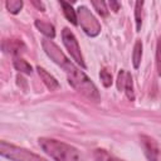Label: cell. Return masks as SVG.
<instances>
[{
  "instance_id": "1",
  "label": "cell",
  "mask_w": 161,
  "mask_h": 161,
  "mask_svg": "<svg viewBox=\"0 0 161 161\" xmlns=\"http://www.w3.org/2000/svg\"><path fill=\"white\" fill-rule=\"evenodd\" d=\"M63 70L67 74L68 78V83L80 94H83L86 98L93 101V102H98L101 96L99 92L96 87V84L91 80V78L83 72L80 70L78 67H75L70 60L63 67Z\"/></svg>"
},
{
  "instance_id": "2",
  "label": "cell",
  "mask_w": 161,
  "mask_h": 161,
  "mask_svg": "<svg viewBox=\"0 0 161 161\" xmlns=\"http://www.w3.org/2000/svg\"><path fill=\"white\" fill-rule=\"evenodd\" d=\"M40 148L50 156L54 161H84L80 151L63 141L48 137H40L38 140Z\"/></svg>"
},
{
  "instance_id": "3",
  "label": "cell",
  "mask_w": 161,
  "mask_h": 161,
  "mask_svg": "<svg viewBox=\"0 0 161 161\" xmlns=\"http://www.w3.org/2000/svg\"><path fill=\"white\" fill-rule=\"evenodd\" d=\"M0 155L10 161H48L44 157L6 141L0 142Z\"/></svg>"
},
{
  "instance_id": "4",
  "label": "cell",
  "mask_w": 161,
  "mask_h": 161,
  "mask_svg": "<svg viewBox=\"0 0 161 161\" xmlns=\"http://www.w3.org/2000/svg\"><path fill=\"white\" fill-rule=\"evenodd\" d=\"M78 24L83 29V31L89 36H97L101 33V24L96 19V16L91 13L87 6H79L77 9Z\"/></svg>"
},
{
  "instance_id": "5",
  "label": "cell",
  "mask_w": 161,
  "mask_h": 161,
  "mask_svg": "<svg viewBox=\"0 0 161 161\" xmlns=\"http://www.w3.org/2000/svg\"><path fill=\"white\" fill-rule=\"evenodd\" d=\"M62 40H63V44H64L65 49L68 50V53L73 58V60L78 65H80L82 68H86V63H84V58L82 55L79 43H78L74 33L69 28H64L62 30Z\"/></svg>"
},
{
  "instance_id": "6",
  "label": "cell",
  "mask_w": 161,
  "mask_h": 161,
  "mask_svg": "<svg viewBox=\"0 0 161 161\" xmlns=\"http://www.w3.org/2000/svg\"><path fill=\"white\" fill-rule=\"evenodd\" d=\"M42 47H43V50L45 52V54L55 63L58 64L60 68H63L68 62L69 59L67 58V55L60 50V48L50 39H42Z\"/></svg>"
},
{
  "instance_id": "7",
  "label": "cell",
  "mask_w": 161,
  "mask_h": 161,
  "mask_svg": "<svg viewBox=\"0 0 161 161\" xmlns=\"http://www.w3.org/2000/svg\"><path fill=\"white\" fill-rule=\"evenodd\" d=\"M140 145L148 161H161V148L155 138L147 135L140 136Z\"/></svg>"
},
{
  "instance_id": "8",
  "label": "cell",
  "mask_w": 161,
  "mask_h": 161,
  "mask_svg": "<svg viewBox=\"0 0 161 161\" xmlns=\"http://www.w3.org/2000/svg\"><path fill=\"white\" fill-rule=\"evenodd\" d=\"M117 88L118 91H123L127 96V98L132 102L135 101V89H133V79L131 73L126 72L125 69H121V72L117 75Z\"/></svg>"
},
{
  "instance_id": "9",
  "label": "cell",
  "mask_w": 161,
  "mask_h": 161,
  "mask_svg": "<svg viewBox=\"0 0 161 161\" xmlns=\"http://www.w3.org/2000/svg\"><path fill=\"white\" fill-rule=\"evenodd\" d=\"M1 47H3V50L5 53H10V54L16 55V57L20 53H23L24 49H25L24 43L21 40H19V39H5L3 42Z\"/></svg>"
},
{
  "instance_id": "10",
  "label": "cell",
  "mask_w": 161,
  "mask_h": 161,
  "mask_svg": "<svg viewBox=\"0 0 161 161\" xmlns=\"http://www.w3.org/2000/svg\"><path fill=\"white\" fill-rule=\"evenodd\" d=\"M36 70H38V74H39L40 79L43 80V83L45 84V87H47L49 91H57V89H59L60 84L58 83V80H57L50 73H48V72H47L44 68H42V67H36Z\"/></svg>"
},
{
  "instance_id": "11",
  "label": "cell",
  "mask_w": 161,
  "mask_h": 161,
  "mask_svg": "<svg viewBox=\"0 0 161 161\" xmlns=\"http://www.w3.org/2000/svg\"><path fill=\"white\" fill-rule=\"evenodd\" d=\"M59 4H60V6H62V9H63V14H64V16L67 18V20H68V21H70L73 25H78L77 10H74V9H73V6H72L69 3H67V1L60 0V1H59Z\"/></svg>"
},
{
  "instance_id": "12",
  "label": "cell",
  "mask_w": 161,
  "mask_h": 161,
  "mask_svg": "<svg viewBox=\"0 0 161 161\" xmlns=\"http://www.w3.org/2000/svg\"><path fill=\"white\" fill-rule=\"evenodd\" d=\"M34 24H35L36 29L40 33H43L45 36H48L49 39H53L55 36V29H54V26L50 23H47V21H43V20L36 19Z\"/></svg>"
},
{
  "instance_id": "13",
  "label": "cell",
  "mask_w": 161,
  "mask_h": 161,
  "mask_svg": "<svg viewBox=\"0 0 161 161\" xmlns=\"http://www.w3.org/2000/svg\"><path fill=\"white\" fill-rule=\"evenodd\" d=\"M93 160L94 161H125L122 158H118L117 156L107 152L106 150H102V148H98V150H94L93 152Z\"/></svg>"
},
{
  "instance_id": "14",
  "label": "cell",
  "mask_w": 161,
  "mask_h": 161,
  "mask_svg": "<svg viewBox=\"0 0 161 161\" xmlns=\"http://www.w3.org/2000/svg\"><path fill=\"white\" fill-rule=\"evenodd\" d=\"M13 64H14V68H15L18 72H20V73L31 74V72H33L31 65H30L25 59H23L21 57H15L14 60H13Z\"/></svg>"
},
{
  "instance_id": "15",
  "label": "cell",
  "mask_w": 161,
  "mask_h": 161,
  "mask_svg": "<svg viewBox=\"0 0 161 161\" xmlns=\"http://www.w3.org/2000/svg\"><path fill=\"white\" fill-rule=\"evenodd\" d=\"M141 58H142V42L136 40L133 45V50H132V63H133L135 69H138L141 64Z\"/></svg>"
},
{
  "instance_id": "16",
  "label": "cell",
  "mask_w": 161,
  "mask_h": 161,
  "mask_svg": "<svg viewBox=\"0 0 161 161\" xmlns=\"http://www.w3.org/2000/svg\"><path fill=\"white\" fill-rule=\"evenodd\" d=\"M24 3L21 0H8L5 1V8L10 14H18L23 9Z\"/></svg>"
},
{
  "instance_id": "17",
  "label": "cell",
  "mask_w": 161,
  "mask_h": 161,
  "mask_svg": "<svg viewBox=\"0 0 161 161\" xmlns=\"http://www.w3.org/2000/svg\"><path fill=\"white\" fill-rule=\"evenodd\" d=\"M142 6H143V1L135 3V21H136L137 31L141 30V25H142Z\"/></svg>"
},
{
  "instance_id": "18",
  "label": "cell",
  "mask_w": 161,
  "mask_h": 161,
  "mask_svg": "<svg viewBox=\"0 0 161 161\" xmlns=\"http://www.w3.org/2000/svg\"><path fill=\"white\" fill-rule=\"evenodd\" d=\"M94 10L101 15V16H107L108 15V10H107V6H106V3L102 1V0H92L91 1Z\"/></svg>"
},
{
  "instance_id": "19",
  "label": "cell",
  "mask_w": 161,
  "mask_h": 161,
  "mask_svg": "<svg viewBox=\"0 0 161 161\" xmlns=\"http://www.w3.org/2000/svg\"><path fill=\"white\" fill-rule=\"evenodd\" d=\"M99 78H101L102 84H103L106 88L111 87V86H112V83H113L112 74H111L106 68H102V69H101V72H99Z\"/></svg>"
},
{
  "instance_id": "20",
  "label": "cell",
  "mask_w": 161,
  "mask_h": 161,
  "mask_svg": "<svg viewBox=\"0 0 161 161\" xmlns=\"http://www.w3.org/2000/svg\"><path fill=\"white\" fill-rule=\"evenodd\" d=\"M156 68L157 74L161 77V39H157L156 44Z\"/></svg>"
},
{
  "instance_id": "21",
  "label": "cell",
  "mask_w": 161,
  "mask_h": 161,
  "mask_svg": "<svg viewBox=\"0 0 161 161\" xmlns=\"http://www.w3.org/2000/svg\"><path fill=\"white\" fill-rule=\"evenodd\" d=\"M108 5H109L111 10H113L114 13H117V11L121 9V4H119L118 1H114V0H111V1L108 3Z\"/></svg>"
},
{
  "instance_id": "22",
  "label": "cell",
  "mask_w": 161,
  "mask_h": 161,
  "mask_svg": "<svg viewBox=\"0 0 161 161\" xmlns=\"http://www.w3.org/2000/svg\"><path fill=\"white\" fill-rule=\"evenodd\" d=\"M31 4H33L34 6H36V8H38L40 11H44V10H45V9H44V5H43V3H39V1H35V0H33V1H31Z\"/></svg>"
}]
</instances>
